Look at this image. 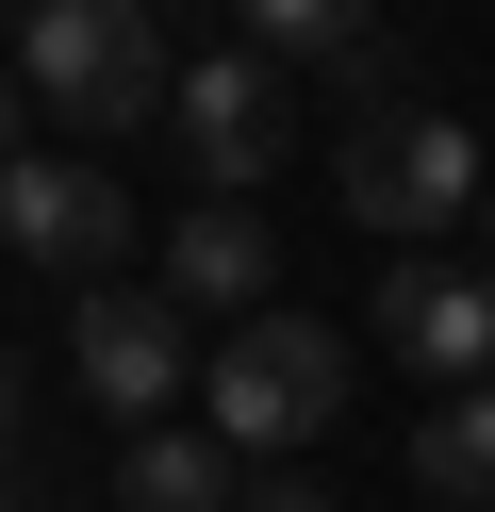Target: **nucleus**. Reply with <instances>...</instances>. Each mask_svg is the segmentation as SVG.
<instances>
[{
	"instance_id": "1",
	"label": "nucleus",
	"mask_w": 495,
	"mask_h": 512,
	"mask_svg": "<svg viewBox=\"0 0 495 512\" xmlns=\"http://www.w3.org/2000/svg\"><path fill=\"white\" fill-rule=\"evenodd\" d=\"M17 83L66 116V133H149L182 67H165L149 0H17Z\"/></svg>"
},
{
	"instance_id": "2",
	"label": "nucleus",
	"mask_w": 495,
	"mask_h": 512,
	"mask_svg": "<svg viewBox=\"0 0 495 512\" xmlns=\"http://www.w3.org/2000/svg\"><path fill=\"white\" fill-rule=\"evenodd\" d=\"M330 199H347L380 248H446L462 215L495 199V182H479V133H462L446 100H380L347 149H330Z\"/></svg>"
},
{
	"instance_id": "3",
	"label": "nucleus",
	"mask_w": 495,
	"mask_h": 512,
	"mask_svg": "<svg viewBox=\"0 0 495 512\" xmlns=\"http://www.w3.org/2000/svg\"><path fill=\"white\" fill-rule=\"evenodd\" d=\"M198 397H215V430L248 446V463L264 446H314L330 413H347V331H314V314L264 298V314H231V347L198 364Z\"/></svg>"
},
{
	"instance_id": "4",
	"label": "nucleus",
	"mask_w": 495,
	"mask_h": 512,
	"mask_svg": "<svg viewBox=\"0 0 495 512\" xmlns=\"http://www.w3.org/2000/svg\"><path fill=\"white\" fill-rule=\"evenodd\" d=\"M165 133H182V166L215 182V199H248V182L297 149V67L281 50H198V67L165 83Z\"/></svg>"
},
{
	"instance_id": "5",
	"label": "nucleus",
	"mask_w": 495,
	"mask_h": 512,
	"mask_svg": "<svg viewBox=\"0 0 495 512\" xmlns=\"http://www.w3.org/2000/svg\"><path fill=\"white\" fill-rule=\"evenodd\" d=\"M83 380H99V413H182L198 397V314L165 298V281H99L83 298Z\"/></svg>"
},
{
	"instance_id": "6",
	"label": "nucleus",
	"mask_w": 495,
	"mask_h": 512,
	"mask_svg": "<svg viewBox=\"0 0 495 512\" xmlns=\"http://www.w3.org/2000/svg\"><path fill=\"white\" fill-rule=\"evenodd\" d=\"M380 347L413 380H495V265H446V248L380 265Z\"/></svg>"
},
{
	"instance_id": "7",
	"label": "nucleus",
	"mask_w": 495,
	"mask_h": 512,
	"mask_svg": "<svg viewBox=\"0 0 495 512\" xmlns=\"http://www.w3.org/2000/svg\"><path fill=\"white\" fill-rule=\"evenodd\" d=\"M0 248H17V265H116V248H132V199H116V166L17 149V166H0Z\"/></svg>"
},
{
	"instance_id": "8",
	"label": "nucleus",
	"mask_w": 495,
	"mask_h": 512,
	"mask_svg": "<svg viewBox=\"0 0 495 512\" xmlns=\"http://www.w3.org/2000/svg\"><path fill=\"white\" fill-rule=\"evenodd\" d=\"M264 281H281V248H264V215H248V199L165 215V298H182V314H264Z\"/></svg>"
},
{
	"instance_id": "9",
	"label": "nucleus",
	"mask_w": 495,
	"mask_h": 512,
	"mask_svg": "<svg viewBox=\"0 0 495 512\" xmlns=\"http://www.w3.org/2000/svg\"><path fill=\"white\" fill-rule=\"evenodd\" d=\"M231 463H248L231 430H182V413H149V430L116 446V496H132V512H231Z\"/></svg>"
},
{
	"instance_id": "10",
	"label": "nucleus",
	"mask_w": 495,
	"mask_h": 512,
	"mask_svg": "<svg viewBox=\"0 0 495 512\" xmlns=\"http://www.w3.org/2000/svg\"><path fill=\"white\" fill-rule=\"evenodd\" d=\"M413 496L495 512V380H446V397H429V430H413Z\"/></svg>"
},
{
	"instance_id": "11",
	"label": "nucleus",
	"mask_w": 495,
	"mask_h": 512,
	"mask_svg": "<svg viewBox=\"0 0 495 512\" xmlns=\"http://www.w3.org/2000/svg\"><path fill=\"white\" fill-rule=\"evenodd\" d=\"M248 17V50H297V67H330V50L380 34V0H231Z\"/></svg>"
},
{
	"instance_id": "12",
	"label": "nucleus",
	"mask_w": 495,
	"mask_h": 512,
	"mask_svg": "<svg viewBox=\"0 0 495 512\" xmlns=\"http://www.w3.org/2000/svg\"><path fill=\"white\" fill-rule=\"evenodd\" d=\"M17 133H33V83H17V67H0V166H17Z\"/></svg>"
},
{
	"instance_id": "13",
	"label": "nucleus",
	"mask_w": 495,
	"mask_h": 512,
	"mask_svg": "<svg viewBox=\"0 0 495 512\" xmlns=\"http://www.w3.org/2000/svg\"><path fill=\"white\" fill-rule=\"evenodd\" d=\"M0 446H17V364H0Z\"/></svg>"
},
{
	"instance_id": "14",
	"label": "nucleus",
	"mask_w": 495,
	"mask_h": 512,
	"mask_svg": "<svg viewBox=\"0 0 495 512\" xmlns=\"http://www.w3.org/2000/svg\"><path fill=\"white\" fill-rule=\"evenodd\" d=\"M248 512H330V496H248Z\"/></svg>"
},
{
	"instance_id": "15",
	"label": "nucleus",
	"mask_w": 495,
	"mask_h": 512,
	"mask_svg": "<svg viewBox=\"0 0 495 512\" xmlns=\"http://www.w3.org/2000/svg\"><path fill=\"white\" fill-rule=\"evenodd\" d=\"M479 248H495V199H479Z\"/></svg>"
},
{
	"instance_id": "16",
	"label": "nucleus",
	"mask_w": 495,
	"mask_h": 512,
	"mask_svg": "<svg viewBox=\"0 0 495 512\" xmlns=\"http://www.w3.org/2000/svg\"><path fill=\"white\" fill-rule=\"evenodd\" d=\"M0 512H17V496H0Z\"/></svg>"
}]
</instances>
